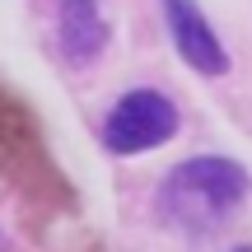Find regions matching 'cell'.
Wrapping results in <instances>:
<instances>
[{
	"instance_id": "1",
	"label": "cell",
	"mask_w": 252,
	"mask_h": 252,
	"mask_svg": "<svg viewBox=\"0 0 252 252\" xmlns=\"http://www.w3.org/2000/svg\"><path fill=\"white\" fill-rule=\"evenodd\" d=\"M0 178L33 210H75V187L56 168L37 112L0 84Z\"/></svg>"
},
{
	"instance_id": "2",
	"label": "cell",
	"mask_w": 252,
	"mask_h": 252,
	"mask_svg": "<svg viewBox=\"0 0 252 252\" xmlns=\"http://www.w3.org/2000/svg\"><path fill=\"white\" fill-rule=\"evenodd\" d=\"M248 196V173L234 159H220V154H201L187 159L168 173L159 201H163V220L187 234H210L220 229Z\"/></svg>"
},
{
	"instance_id": "3",
	"label": "cell",
	"mask_w": 252,
	"mask_h": 252,
	"mask_svg": "<svg viewBox=\"0 0 252 252\" xmlns=\"http://www.w3.org/2000/svg\"><path fill=\"white\" fill-rule=\"evenodd\" d=\"M173 131H178V108L159 89H135L126 98H117V108L103 122V140H108L112 154L154 150V145L173 140Z\"/></svg>"
},
{
	"instance_id": "4",
	"label": "cell",
	"mask_w": 252,
	"mask_h": 252,
	"mask_svg": "<svg viewBox=\"0 0 252 252\" xmlns=\"http://www.w3.org/2000/svg\"><path fill=\"white\" fill-rule=\"evenodd\" d=\"M163 14H168V28H173V42H178L182 61L201 75H224L229 70V52L220 47V37L210 33L206 14H201L191 0H163Z\"/></svg>"
},
{
	"instance_id": "5",
	"label": "cell",
	"mask_w": 252,
	"mask_h": 252,
	"mask_svg": "<svg viewBox=\"0 0 252 252\" xmlns=\"http://www.w3.org/2000/svg\"><path fill=\"white\" fill-rule=\"evenodd\" d=\"M56 42H61L65 61H75V65H89V61L103 56V47H108V24H103V14L94 9V0H70V5L61 9Z\"/></svg>"
},
{
	"instance_id": "6",
	"label": "cell",
	"mask_w": 252,
	"mask_h": 252,
	"mask_svg": "<svg viewBox=\"0 0 252 252\" xmlns=\"http://www.w3.org/2000/svg\"><path fill=\"white\" fill-rule=\"evenodd\" d=\"M24 229L47 252H108L94 229H84L75 220V210H33V206H24Z\"/></svg>"
},
{
	"instance_id": "7",
	"label": "cell",
	"mask_w": 252,
	"mask_h": 252,
	"mask_svg": "<svg viewBox=\"0 0 252 252\" xmlns=\"http://www.w3.org/2000/svg\"><path fill=\"white\" fill-rule=\"evenodd\" d=\"M0 252H9V243H5V238H0Z\"/></svg>"
},
{
	"instance_id": "8",
	"label": "cell",
	"mask_w": 252,
	"mask_h": 252,
	"mask_svg": "<svg viewBox=\"0 0 252 252\" xmlns=\"http://www.w3.org/2000/svg\"><path fill=\"white\" fill-rule=\"evenodd\" d=\"M238 252H252V248H238Z\"/></svg>"
}]
</instances>
